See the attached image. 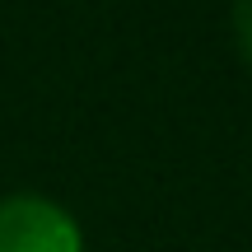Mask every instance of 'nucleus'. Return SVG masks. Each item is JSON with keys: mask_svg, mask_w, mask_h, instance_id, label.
I'll return each mask as SVG.
<instances>
[{"mask_svg": "<svg viewBox=\"0 0 252 252\" xmlns=\"http://www.w3.org/2000/svg\"><path fill=\"white\" fill-rule=\"evenodd\" d=\"M0 252H84V234L65 206L14 191L0 201Z\"/></svg>", "mask_w": 252, "mask_h": 252, "instance_id": "1", "label": "nucleus"}, {"mask_svg": "<svg viewBox=\"0 0 252 252\" xmlns=\"http://www.w3.org/2000/svg\"><path fill=\"white\" fill-rule=\"evenodd\" d=\"M234 42H238V52H243V61L252 65V0H243V5L234 9Z\"/></svg>", "mask_w": 252, "mask_h": 252, "instance_id": "2", "label": "nucleus"}]
</instances>
